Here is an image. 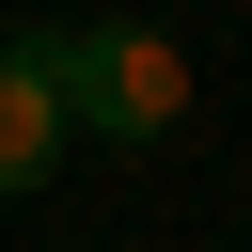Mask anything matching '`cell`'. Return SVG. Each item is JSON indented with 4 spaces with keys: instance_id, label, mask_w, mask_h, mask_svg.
Masks as SVG:
<instances>
[{
    "instance_id": "obj_1",
    "label": "cell",
    "mask_w": 252,
    "mask_h": 252,
    "mask_svg": "<svg viewBox=\"0 0 252 252\" xmlns=\"http://www.w3.org/2000/svg\"><path fill=\"white\" fill-rule=\"evenodd\" d=\"M47 79H63V126H79V142H173V126H189V63H173V32H142V16L47 32Z\"/></svg>"
},
{
    "instance_id": "obj_2",
    "label": "cell",
    "mask_w": 252,
    "mask_h": 252,
    "mask_svg": "<svg viewBox=\"0 0 252 252\" xmlns=\"http://www.w3.org/2000/svg\"><path fill=\"white\" fill-rule=\"evenodd\" d=\"M63 79H47V16H16L0 32V189H47L63 173Z\"/></svg>"
}]
</instances>
